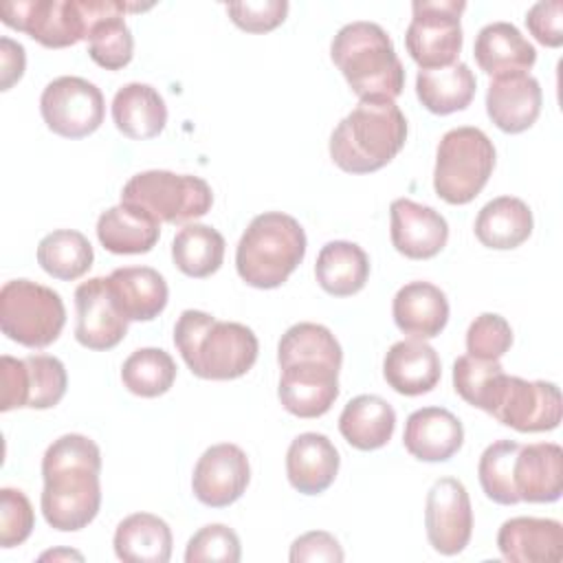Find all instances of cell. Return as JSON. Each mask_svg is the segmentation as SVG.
Listing matches in <instances>:
<instances>
[{
    "mask_svg": "<svg viewBox=\"0 0 563 563\" xmlns=\"http://www.w3.org/2000/svg\"><path fill=\"white\" fill-rule=\"evenodd\" d=\"M101 451L79 433H66L42 457V515L62 532L86 528L101 506Z\"/></svg>",
    "mask_w": 563,
    "mask_h": 563,
    "instance_id": "cell-1",
    "label": "cell"
},
{
    "mask_svg": "<svg viewBox=\"0 0 563 563\" xmlns=\"http://www.w3.org/2000/svg\"><path fill=\"white\" fill-rule=\"evenodd\" d=\"M174 343L198 378L233 380L257 361L255 332L235 321H220L202 310H183L174 328Z\"/></svg>",
    "mask_w": 563,
    "mask_h": 563,
    "instance_id": "cell-2",
    "label": "cell"
},
{
    "mask_svg": "<svg viewBox=\"0 0 563 563\" xmlns=\"http://www.w3.org/2000/svg\"><path fill=\"white\" fill-rule=\"evenodd\" d=\"M407 141V119L391 99H361L334 128L330 156L347 174H369L385 167Z\"/></svg>",
    "mask_w": 563,
    "mask_h": 563,
    "instance_id": "cell-3",
    "label": "cell"
},
{
    "mask_svg": "<svg viewBox=\"0 0 563 563\" xmlns=\"http://www.w3.org/2000/svg\"><path fill=\"white\" fill-rule=\"evenodd\" d=\"M330 57L358 99H396L405 88V68L391 37L376 22H350L330 44Z\"/></svg>",
    "mask_w": 563,
    "mask_h": 563,
    "instance_id": "cell-4",
    "label": "cell"
},
{
    "mask_svg": "<svg viewBox=\"0 0 563 563\" xmlns=\"http://www.w3.org/2000/svg\"><path fill=\"white\" fill-rule=\"evenodd\" d=\"M306 233L282 211H266L251 220L235 249L238 275L253 288H277L301 264Z\"/></svg>",
    "mask_w": 563,
    "mask_h": 563,
    "instance_id": "cell-5",
    "label": "cell"
},
{
    "mask_svg": "<svg viewBox=\"0 0 563 563\" xmlns=\"http://www.w3.org/2000/svg\"><path fill=\"white\" fill-rule=\"evenodd\" d=\"M493 167V141L479 128H453L438 143L433 189L449 205H466L484 189Z\"/></svg>",
    "mask_w": 563,
    "mask_h": 563,
    "instance_id": "cell-6",
    "label": "cell"
},
{
    "mask_svg": "<svg viewBox=\"0 0 563 563\" xmlns=\"http://www.w3.org/2000/svg\"><path fill=\"white\" fill-rule=\"evenodd\" d=\"M112 0H18L2 2V22L46 48H66L88 37L92 22Z\"/></svg>",
    "mask_w": 563,
    "mask_h": 563,
    "instance_id": "cell-7",
    "label": "cell"
},
{
    "mask_svg": "<svg viewBox=\"0 0 563 563\" xmlns=\"http://www.w3.org/2000/svg\"><path fill=\"white\" fill-rule=\"evenodd\" d=\"M66 323V308L48 286L31 279H11L0 290L2 334L24 347L42 350L57 341Z\"/></svg>",
    "mask_w": 563,
    "mask_h": 563,
    "instance_id": "cell-8",
    "label": "cell"
},
{
    "mask_svg": "<svg viewBox=\"0 0 563 563\" xmlns=\"http://www.w3.org/2000/svg\"><path fill=\"white\" fill-rule=\"evenodd\" d=\"M121 202L136 205L158 222L185 224L209 213L213 194L207 180L191 174L147 169L134 174L121 191Z\"/></svg>",
    "mask_w": 563,
    "mask_h": 563,
    "instance_id": "cell-9",
    "label": "cell"
},
{
    "mask_svg": "<svg viewBox=\"0 0 563 563\" xmlns=\"http://www.w3.org/2000/svg\"><path fill=\"white\" fill-rule=\"evenodd\" d=\"M466 9L462 0H416L413 18L405 33V44L420 70L455 64L462 51L460 15Z\"/></svg>",
    "mask_w": 563,
    "mask_h": 563,
    "instance_id": "cell-10",
    "label": "cell"
},
{
    "mask_svg": "<svg viewBox=\"0 0 563 563\" xmlns=\"http://www.w3.org/2000/svg\"><path fill=\"white\" fill-rule=\"evenodd\" d=\"M0 363L2 411H11L18 407L51 409L64 398L68 376L64 363L57 356L31 354L26 358H13L4 354Z\"/></svg>",
    "mask_w": 563,
    "mask_h": 563,
    "instance_id": "cell-11",
    "label": "cell"
},
{
    "mask_svg": "<svg viewBox=\"0 0 563 563\" xmlns=\"http://www.w3.org/2000/svg\"><path fill=\"white\" fill-rule=\"evenodd\" d=\"M40 112L51 132L64 139H84L103 123L106 103L92 81L64 75L42 90Z\"/></svg>",
    "mask_w": 563,
    "mask_h": 563,
    "instance_id": "cell-12",
    "label": "cell"
},
{
    "mask_svg": "<svg viewBox=\"0 0 563 563\" xmlns=\"http://www.w3.org/2000/svg\"><path fill=\"white\" fill-rule=\"evenodd\" d=\"M561 391L554 383L504 376L490 416L521 433L552 431L561 422Z\"/></svg>",
    "mask_w": 563,
    "mask_h": 563,
    "instance_id": "cell-13",
    "label": "cell"
},
{
    "mask_svg": "<svg viewBox=\"0 0 563 563\" xmlns=\"http://www.w3.org/2000/svg\"><path fill=\"white\" fill-rule=\"evenodd\" d=\"M424 528L431 548L444 556L460 554L473 534V510L464 484L440 477L427 493Z\"/></svg>",
    "mask_w": 563,
    "mask_h": 563,
    "instance_id": "cell-14",
    "label": "cell"
},
{
    "mask_svg": "<svg viewBox=\"0 0 563 563\" xmlns=\"http://www.w3.org/2000/svg\"><path fill=\"white\" fill-rule=\"evenodd\" d=\"M279 402L297 418H319L330 411L339 396L341 365L319 358H301L279 365Z\"/></svg>",
    "mask_w": 563,
    "mask_h": 563,
    "instance_id": "cell-15",
    "label": "cell"
},
{
    "mask_svg": "<svg viewBox=\"0 0 563 563\" xmlns=\"http://www.w3.org/2000/svg\"><path fill=\"white\" fill-rule=\"evenodd\" d=\"M251 479L246 453L231 442L209 446L194 466L191 488L200 504L211 508L231 506L242 497Z\"/></svg>",
    "mask_w": 563,
    "mask_h": 563,
    "instance_id": "cell-16",
    "label": "cell"
},
{
    "mask_svg": "<svg viewBox=\"0 0 563 563\" xmlns=\"http://www.w3.org/2000/svg\"><path fill=\"white\" fill-rule=\"evenodd\" d=\"M75 339L88 350H112L128 334V319L114 306L108 277H92L75 290Z\"/></svg>",
    "mask_w": 563,
    "mask_h": 563,
    "instance_id": "cell-17",
    "label": "cell"
},
{
    "mask_svg": "<svg viewBox=\"0 0 563 563\" xmlns=\"http://www.w3.org/2000/svg\"><path fill=\"white\" fill-rule=\"evenodd\" d=\"M391 244L409 260H429L438 255L449 240V224L433 207L409 198H396L389 207Z\"/></svg>",
    "mask_w": 563,
    "mask_h": 563,
    "instance_id": "cell-18",
    "label": "cell"
},
{
    "mask_svg": "<svg viewBox=\"0 0 563 563\" xmlns=\"http://www.w3.org/2000/svg\"><path fill=\"white\" fill-rule=\"evenodd\" d=\"M543 92L530 73L493 77L486 90V112L490 121L508 134L528 130L541 112Z\"/></svg>",
    "mask_w": 563,
    "mask_h": 563,
    "instance_id": "cell-19",
    "label": "cell"
},
{
    "mask_svg": "<svg viewBox=\"0 0 563 563\" xmlns=\"http://www.w3.org/2000/svg\"><path fill=\"white\" fill-rule=\"evenodd\" d=\"M462 442L464 427L444 407L416 409L405 422L402 444L416 460L446 462L462 449Z\"/></svg>",
    "mask_w": 563,
    "mask_h": 563,
    "instance_id": "cell-20",
    "label": "cell"
},
{
    "mask_svg": "<svg viewBox=\"0 0 563 563\" xmlns=\"http://www.w3.org/2000/svg\"><path fill=\"white\" fill-rule=\"evenodd\" d=\"M512 477L519 501H556L563 493V449L554 442H534L519 446Z\"/></svg>",
    "mask_w": 563,
    "mask_h": 563,
    "instance_id": "cell-21",
    "label": "cell"
},
{
    "mask_svg": "<svg viewBox=\"0 0 563 563\" xmlns=\"http://www.w3.org/2000/svg\"><path fill=\"white\" fill-rule=\"evenodd\" d=\"M497 548L510 563H548L563 556V526L556 519L512 517L497 532Z\"/></svg>",
    "mask_w": 563,
    "mask_h": 563,
    "instance_id": "cell-22",
    "label": "cell"
},
{
    "mask_svg": "<svg viewBox=\"0 0 563 563\" xmlns=\"http://www.w3.org/2000/svg\"><path fill=\"white\" fill-rule=\"evenodd\" d=\"M339 451L323 433L297 435L286 453V475L295 490L303 495H319L334 482L339 473Z\"/></svg>",
    "mask_w": 563,
    "mask_h": 563,
    "instance_id": "cell-23",
    "label": "cell"
},
{
    "mask_svg": "<svg viewBox=\"0 0 563 563\" xmlns=\"http://www.w3.org/2000/svg\"><path fill=\"white\" fill-rule=\"evenodd\" d=\"M114 306L128 321H152L167 306V282L150 266H123L108 275Z\"/></svg>",
    "mask_w": 563,
    "mask_h": 563,
    "instance_id": "cell-24",
    "label": "cell"
},
{
    "mask_svg": "<svg viewBox=\"0 0 563 563\" xmlns=\"http://www.w3.org/2000/svg\"><path fill=\"white\" fill-rule=\"evenodd\" d=\"M442 374L438 352L422 339H405L394 343L383 361L387 385L402 396H420L431 391Z\"/></svg>",
    "mask_w": 563,
    "mask_h": 563,
    "instance_id": "cell-25",
    "label": "cell"
},
{
    "mask_svg": "<svg viewBox=\"0 0 563 563\" xmlns=\"http://www.w3.org/2000/svg\"><path fill=\"white\" fill-rule=\"evenodd\" d=\"M391 314L402 334L424 341L444 330L449 321V301L435 284L409 282L396 292Z\"/></svg>",
    "mask_w": 563,
    "mask_h": 563,
    "instance_id": "cell-26",
    "label": "cell"
},
{
    "mask_svg": "<svg viewBox=\"0 0 563 563\" xmlns=\"http://www.w3.org/2000/svg\"><path fill=\"white\" fill-rule=\"evenodd\" d=\"M473 55L486 75L528 73L537 62L534 46L510 22H490L479 29Z\"/></svg>",
    "mask_w": 563,
    "mask_h": 563,
    "instance_id": "cell-27",
    "label": "cell"
},
{
    "mask_svg": "<svg viewBox=\"0 0 563 563\" xmlns=\"http://www.w3.org/2000/svg\"><path fill=\"white\" fill-rule=\"evenodd\" d=\"M161 235V222L145 209L119 202L97 220V238L106 251L117 255H139L154 249Z\"/></svg>",
    "mask_w": 563,
    "mask_h": 563,
    "instance_id": "cell-28",
    "label": "cell"
},
{
    "mask_svg": "<svg viewBox=\"0 0 563 563\" xmlns=\"http://www.w3.org/2000/svg\"><path fill=\"white\" fill-rule=\"evenodd\" d=\"M112 121L128 139H154L167 123V106L154 86L132 81L117 90L112 99Z\"/></svg>",
    "mask_w": 563,
    "mask_h": 563,
    "instance_id": "cell-29",
    "label": "cell"
},
{
    "mask_svg": "<svg viewBox=\"0 0 563 563\" xmlns=\"http://www.w3.org/2000/svg\"><path fill=\"white\" fill-rule=\"evenodd\" d=\"M394 407L374 394H361L352 398L339 416L341 435L350 446L358 451H374L385 446L394 435Z\"/></svg>",
    "mask_w": 563,
    "mask_h": 563,
    "instance_id": "cell-30",
    "label": "cell"
},
{
    "mask_svg": "<svg viewBox=\"0 0 563 563\" xmlns=\"http://www.w3.org/2000/svg\"><path fill=\"white\" fill-rule=\"evenodd\" d=\"M114 554L125 563H167L172 556V530L152 512H134L114 530Z\"/></svg>",
    "mask_w": 563,
    "mask_h": 563,
    "instance_id": "cell-31",
    "label": "cell"
},
{
    "mask_svg": "<svg viewBox=\"0 0 563 563\" xmlns=\"http://www.w3.org/2000/svg\"><path fill=\"white\" fill-rule=\"evenodd\" d=\"M532 233V211L515 196H499L486 202L475 218L477 240L497 251L517 249Z\"/></svg>",
    "mask_w": 563,
    "mask_h": 563,
    "instance_id": "cell-32",
    "label": "cell"
},
{
    "mask_svg": "<svg viewBox=\"0 0 563 563\" xmlns=\"http://www.w3.org/2000/svg\"><path fill=\"white\" fill-rule=\"evenodd\" d=\"M319 286L332 297L356 295L369 277L367 253L347 240H334L321 246L314 264Z\"/></svg>",
    "mask_w": 563,
    "mask_h": 563,
    "instance_id": "cell-33",
    "label": "cell"
},
{
    "mask_svg": "<svg viewBox=\"0 0 563 563\" xmlns=\"http://www.w3.org/2000/svg\"><path fill=\"white\" fill-rule=\"evenodd\" d=\"M477 90V79L468 64L455 62L444 68L420 70L416 77V95L433 114H451L464 110Z\"/></svg>",
    "mask_w": 563,
    "mask_h": 563,
    "instance_id": "cell-34",
    "label": "cell"
},
{
    "mask_svg": "<svg viewBox=\"0 0 563 563\" xmlns=\"http://www.w3.org/2000/svg\"><path fill=\"white\" fill-rule=\"evenodd\" d=\"M143 9H150V7L112 0V7L92 22L86 40H88V55L97 66L106 70H119L132 62L134 37L123 15L128 11H143Z\"/></svg>",
    "mask_w": 563,
    "mask_h": 563,
    "instance_id": "cell-35",
    "label": "cell"
},
{
    "mask_svg": "<svg viewBox=\"0 0 563 563\" xmlns=\"http://www.w3.org/2000/svg\"><path fill=\"white\" fill-rule=\"evenodd\" d=\"M224 238L207 224H185L172 242V260L176 268L189 277L202 279L213 275L224 260Z\"/></svg>",
    "mask_w": 563,
    "mask_h": 563,
    "instance_id": "cell-36",
    "label": "cell"
},
{
    "mask_svg": "<svg viewBox=\"0 0 563 563\" xmlns=\"http://www.w3.org/2000/svg\"><path fill=\"white\" fill-rule=\"evenodd\" d=\"M95 253L88 238L73 229H57L37 244V264L55 279L73 282L88 273Z\"/></svg>",
    "mask_w": 563,
    "mask_h": 563,
    "instance_id": "cell-37",
    "label": "cell"
},
{
    "mask_svg": "<svg viewBox=\"0 0 563 563\" xmlns=\"http://www.w3.org/2000/svg\"><path fill=\"white\" fill-rule=\"evenodd\" d=\"M121 380L134 396L156 398L174 385L176 363L161 347H141L123 361Z\"/></svg>",
    "mask_w": 563,
    "mask_h": 563,
    "instance_id": "cell-38",
    "label": "cell"
},
{
    "mask_svg": "<svg viewBox=\"0 0 563 563\" xmlns=\"http://www.w3.org/2000/svg\"><path fill=\"white\" fill-rule=\"evenodd\" d=\"M506 372L499 361H486L471 354L453 363V387L462 400L490 413Z\"/></svg>",
    "mask_w": 563,
    "mask_h": 563,
    "instance_id": "cell-39",
    "label": "cell"
},
{
    "mask_svg": "<svg viewBox=\"0 0 563 563\" xmlns=\"http://www.w3.org/2000/svg\"><path fill=\"white\" fill-rule=\"evenodd\" d=\"M519 442L515 440H497L488 444L477 464V477L482 490L488 499L501 506L519 504V495L515 490V457L519 453Z\"/></svg>",
    "mask_w": 563,
    "mask_h": 563,
    "instance_id": "cell-40",
    "label": "cell"
},
{
    "mask_svg": "<svg viewBox=\"0 0 563 563\" xmlns=\"http://www.w3.org/2000/svg\"><path fill=\"white\" fill-rule=\"evenodd\" d=\"M301 358H319V361H330L341 365L343 352L336 336L325 325L301 321L290 325L282 334L277 345V363L284 365Z\"/></svg>",
    "mask_w": 563,
    "mask_h": 563,
    "instance_id": "cell-41",
    "label": "cell"
},
{
    "mask_svg": "<svg viewBox=\"0 0 563 563\" xmlns=\"http://www.w3.org/2000/svg\"><path fill=\"white\" fill-rule=\"evenodd\" d=\"M242 556V545L238 534L224 523H209L194 532L187 543L185 561L202 563V561H220V563H238Z\"/></svg>",
    "mask_w": 563,
    "mask_h": 563,
    "instance_id": "cell-42",
    "label": "cell"
},
{
    "mask_svg": "<svg viewBox=\"0 0 563 563\" xmlns=\"http://www.w3.org/2000/svg\"><path fill=\"white\" fill-rule=\"evenodd\" d=\"M512 345L510 323L495 312H484L466 330V350L471 356L499 361Z\"/></svg>",
    "mask_w": 563,
    "mask_h": 563,
    "instance_id": "cell-43",
    "label": "cell"
},
{
    "mask_svg": "<svg viewBox=\"0 0 563 563\" xmlns=\"http://www.w3.org/2000/svg\"><path fill=\"white\" fill-rule=\"evenodd\" d=\"M35 526V512L29 497L15 488L0 490V545L15 548L24 543Z\"/></svg>",
    "mask_w": 563,
    "mask_h": 563,
    "instance_id": "cell-44",
    "label": "cell"
},
{
    "mask_svg": "<svg viewBox=\"0 0 563 563\" xmlns=\"http://www.w3.org/2000/svg\"><path fill=\"white\" fill-rule=\"evenodd\" d=\"M227 13L235 26L249 33H266L277 29L288 13L286 0H255V2H229Z\"/></svg>",
    "mask_w": 563,
    "mask_h": 563,
    "instance_id": "cell-45",
    "label": "cell"
},
{
    "mask_svg": "<svg viewBox=\"0 0 563 563\" xmlns=\"http://www.w3.org/2000/svg\"><path fill=\"white\" fill-rule=\"evenodd\" d=\"M563 2L550 0V2H537L526 13V26L534 35L537 42L543 46L556 48L563 44Z\"/></svg>",
    "mask_w": 563,
    "mask_h": 563,
    "instance_id": "cell-46",
    "label": "cell"
},
{
    "mask_svg": "<svg viewBox=\"0 0 563 563\" xmlns=\"http://www.w3.org/2000/svg\"><path fill=\"white\" fill-rule=\"evenodd\" d=\"M288 559L292 563H308V561L310 563H314V561L317 563L319 561L341 563L345 559V554H343V548L339 545V541L330 532L312 530L292 541Z\"/></svg>",
    "mask_w": 563,
    "mask_h": 563,
    "instance_id": "cell-47",
    "label": "cell"
},
{
    "mask_svg": "<svg viewBox=\"0 0 563 563\" xmlns=\"http://www.w3.org/2000/svg\"><path fill=\"white\" fill-rule=\"evenodd\" d=\"M24 46L11 37H0V90H9L24 75Z\"/></svg>",
    "mask_w": 563,
    "mask_h": 563,
    "instance_id": "cell-48",
    "label": "cell"
},
{
    "mask_svg": "<svg viewBox=\"0 0 563 563\" xmlns=\"http://www.w3.org/2000/svg\"><path fill=\"white\" fill-rule=\"evenodd\" d=\"M42 561H46V559H77V561H81L84 556L79 554V552H73V550H53V552H44L42 556H40Z\"/></svg>",
    "mask_w": 563,
    "mask_h": 563,
    "instance_id": "cell-49",
    "label": "cell"
}]
</instances>
